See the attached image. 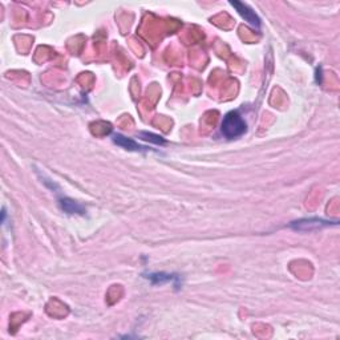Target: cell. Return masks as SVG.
<instances>
[{"mask_svg":"<svg viewBox=\"0 0 340 340\" xmlns=\"http://www.w3.org/2000/svg\"><path fill=\"white\" fill-rule=\"evenodd\" d=\"M247 130V124L238 112H229L223 117L221 124V132L229 140L238 139L242 134H245Z\"/></svg>","mask_w":340,"mask_h":340,"instance_id":"1","label":"cell"},{"mask_svg":"<svg viewBox=\"0 0 340 340\" xmlns=\"http://www.w3.org/2000/svg\"><path fill=\"white\" fill-rule=\"evenodd\" d=\"M230 4L235 8V11L245 19L246 23H249L250 26L254 27V28H259L260 27V19L259 16L256 15L255 12L252 11L251 8L245 3H241V2H230Z\"/></svg>","mask_w":340,"mask_h":340,"instance_id":"2","label":"cell"},{"mask_svg":"<svg viewBox=\"0 0 340 340\" xmlns=\"http://www.w3.org/2000/svg\"><path fill=\"white\" fill-rule=\"evenodd\" d=\"M329 221L320 220V218H306L291 223V227L295 230H312V229H320L323 226H329Z\"/></svg>","mask_w":340,"mask_h":340,"instance_id":"3","label":"cell"},{"mask_svg":"<svg viewBox=\"0 0 340 340\" xmlns=\"http://www.w3.org/2000/svg\"><path fill=\"white\" fill-rule=\"evenodd\" d=\"M59 203L62 212L66 213V214H80V216H83L85 213L84 206L79 202L74 201V199H71V198H61Z\"/></svg>","mask_w":340,"mask_h":340,"instance_id":"4","label":"cell"},{"mask_svg":"<svg viewBox=\"0 0 340 340\" xmlns=\"http://www.w3.org/2000/svg\"><path fill=\"white\" fill-rule=\"evenodd\" d=\"M113 143L118 147L124 148L126 150H132V152H139V150H145L147 148L141 147L140 144H137L135 141H133L132 139H126L122 134H114L113 135Z\"/></svg>","mask_w":340,"mask_h":340,"instance_id":"5","label":"cell"},{"mask_svg":"<svg viewBox=\"0 0 340 340\" xmlns=\"http://www.w3.org/2000/svg\"><path fill=\"white\" fill-rule=\"evenodd\" d=\"M145 278L149 279L153 285H164L169 282L179 281V277L176 274H166V273H149Z\"/></svg>","mask_w":340,"mask_h":340,"instance_id":"6","label":"cell"},{"mask_svg":"<svg viewBox=\"0 0 340 340\" xmlns=\"http://www.w3.org/2000/svg\"><path fill=\"white\" fill-rule=\"evenodd\" d=\"M139 137H140V139H141V140H145V141H150V143L157 144V145H160V144H165V140L162 139L161 135L153 134V133L140 132V133H139Z\"/></svg>","mask_w":340,"mask_h":340,"instance_id":"7","label":"cell"}]
</instances>
